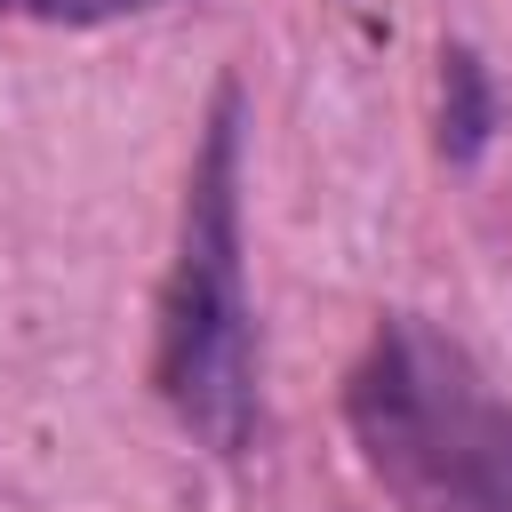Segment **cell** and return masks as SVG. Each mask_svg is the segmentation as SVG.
Returning a JSON list of instances; mask_svg holds the SVG:
<instances>
[{"mask_svg": "<svg viewBox=\"0 0 512 512\" xmlns=\"http://www.w3.org/2000/svg\"><path fill=\"white\" fill-rule=\"evenodd\" d=\"M344 424L400 512H512V400L432 320H376L344 376Z\"/></svg>", "mask_w": 512, "mask_h": 512, "instance_id": "obj_1", "label": "cell"}, {"mask_svg": "<svg viewBox=\"0 0 512 512\" xmlns=\"http://www.w3.org/2000/svg\"><path fill=\"white\" fill-rule=\"evenodd\" d=\"M152 384L192 440L240 456L256 432V320L240 264V88L224 80L200 128V160L184 184L176 264L160 288V352Z\"/></svg>", "mask_w": 512, "mask_h": 512, "instance_id": "obj_2", "label": "cell"}, {"mask_svg": "<svg viewBox=\"0 0 512 512\" xmlns=\"http://www.w3.org/2000/svg\"><path fill=\"white\" fill-rule=\"evenodd\" d=\"M496 136V88H488V64L472 48H440V152L464 168L480 160Z\"/></svg>", "mask_w": 512, "mask_h": 512, "instance_id": "obj_3", "label": "cell"}, {"mask_svg": "<svg viewBox=\"0 0 512 512\" xmlns=\"http://www.w3.org/2000/svg\"><path fill=\"white\" fill-rule=\"evenodd\" d=\"M136 8H160V0H0V16H40V24H112Z\"/></svg>", "mask_w": 512, "mask_h": 512, "instance_id": "obj_4", "label": "cell"}]
</instances>
